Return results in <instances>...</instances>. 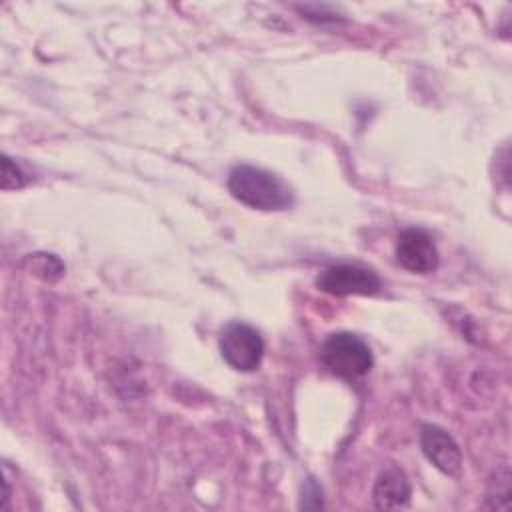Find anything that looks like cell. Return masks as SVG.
I'll return each mask as SVG.
<instances>
[{
    "mask_svg": "<svg viewBox=\"0 0 512 512\" xmlns=\"http://www.w3.org/2000/svg\"><path fill=\"white\" fill-rule=\"evenodd\" d=\"M226 186L240 204L254 210L280 212L288 210L294 204V192L288 182L282 180L278 174L258 166H232Z\"/></svg>",
    "mask_w": 512,
    "mask_h": 512,
    "instance_id": "obj_1",
    "label": "cell"
},
{
    "mask_svg": "<svg viewBox=\"0 0 512 512\" xmlns=\"http://www.w3.org/2000/svg\"><path fill=\"white\" fill-rule=\"evenodd\" d=\"M320 360L340 378H360L368 374L374 364L370 346L352 332L330 334L320 348Z\"/></svg>",
    "mask_w": 512,
    "mask_h": 512,
    "instance_id": "obj_2",
    "label": "cell"
},
{
    "mask_svg": "<svg viewBox=\"0 0 512 512\" xmlns=\"http://www.w3.org/2000/svg\"><path fill=\"white\" fill-rule=\"evenodd\" d=\"M218 348L224 362L238 372L258 370L264 356V340L260 332L244 322H230L222 328Z\"/></svg>",
    "mask_w": 512,
    "mask_h": 512,
    "instance_id": "obj_3",
    "label": "cell"
},
{
    "mask_svg": "<svg viewBox=\"0 0 512 512\" xmlns=\"http://www.w3.org/2000/svg\"><path fill=\"white\" fill-rule=\"evenodd\" d=\"M316 286L332 296H376L382 290L380 276L372 268L352 262L326 266L316 276Z\"/></svg>",
    "mask_w": 512,
    "mask_h": 512,
    "instance_id": "obj_4",
    "label": "cell"
},
{
    "mask_svg": "<svg viewBox=\"0 0 512 512\" xmlns=\"http://www.w3.org/2000/svg\"><path fill=\"white\" fill-rule=\"evenodd\" d=\"M396 260L414 274H430L438 268V248L422 228H406L396 240Z\"/></svg>",
    "mask_w": 512,
    "mask_h": 512,
    "instance_id": "obj_5",
    "label": "cell"
},
{
    "mask_svg": "<svg viewBox=\"0 0 512 512\" xmlns=\"http://www.w3.org/2000/svg\"><path fill=\"white\" fill-rule=\"evenodd\" d=\"M420 448L426 460L446 476H458L462 468V452L458 442L440 426L424 424L420 428Z\"/></svg>",
    "mask_w": 512,
    "mask_h": 512,
    "instance_id": "obj_6",
    "label": "cell"
},
{
    "mask_svg": "<svg viewBox=\"0 0 512 512\" xmlns=\"http://www.w3.org/2000/svg\"><path fill=\"white\" fill-rule=\"evenodd\" d=\"M372 500L378 510H396L410 500V482L404 470L390 464L376 476L372 488Z\"/></svg>",
    "mask_w": 512,
    "mask_h": 512,
    "instance_id": "obj_7",
    "label": "cell"
},
{
    "mask_svg": "<svg viewBox=\"0 0 512 512\" xmlns=\"http://www.w3.org/2000/svg\"><path fill=\"white\" fill-rule=\"evenodd\" d=\"M26 264H28L30 274H34V276H38V278H42L46 282H56L64 274V264L54 254H46V252L30 254L26 258Z\"/></svg>",
    "mask_w": 512,
    "mask_h": 512,
    "instance_id": "obj_8",
    "label": "cell"
},
{
    "mask_svg": "<svg viewBox=\"0 0 512 512\" xmlns=\"http://www.w3.org/2000/svg\"><path fill=\"white\" fill-rule=\"evenodd\" d=\"M486 500L490 508L496 510H508L510 508V468L504 464L496 470V474L490 478Z\"/></svg>",
    "mask_w": 512,
    "mask_h": 512,
    "instance_id": "obj_9",
    "label": "cell"
},
{
    "mask_svg": "<svg viewBox=\"0 0 512 512\" xmlns=\"http://www.w3.org/2000/svg\"><path fill=\"white\" fill-rule=\"evenodd\" d=\"M28 182L26 174L22 172V168L10 158V156H2V190H16L22 188Z\"/></svg>",
    "mask_w": 512,
    "mask_h": 512,
    "instance_id": "obj_10",
    "label": "cell"
},
{
    "mask_svg": "<svg viewBox=\"0 0 512 512\" xmlns=\"http://www.w3.org/2000/svg\"><path fill=\"white\" fill-rule=\"evenodd\" d=\"M300 508H306V510H318V508H324V492H322V486L310 476L304 480V486H302V496H300Z\"/></svg>",
    "mask_w": 512,
    "mask_h": 512,
    "instance_id": "obj_11",
    "label": "cell"
}]
</instances>
